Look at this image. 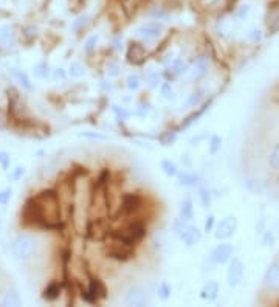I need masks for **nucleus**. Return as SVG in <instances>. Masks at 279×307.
Returning a JSON list of instances; mask_svg holds the SVG:
<instances>
[{
  "label": "nucleus",
  "instance_id": "1",
  "mask_svg": "<svg viewBox=\"0 0 279 307\" xmlns=\"http://www.w3.org/2000/svg\"><path fill=\"white\" fill-rule=\"evenodd\" d=\"M38 250V241L30 234H21L13 242V255L17 259H30Z\"/></svg>",
  "mask_w": 279,
  "mask_h": 307
},
{
  "label": "nucleus",
  "instance_id": "2",
  "mask_svg": "<svg viewBox=\"0 0 279 307\" xmlns=\"http://www.w3.org/2000/svg\"><path fill=\"white\" fill-rule=\"evenodd\" d=\"M145 234H146V231H145V227H143V223H140V222H133V223H130L126 230L115 233L113 236H115L116 239H120L121 242L128 243V245H133V243L140 242L143 238H145Z\"/></svg>",
  "mask_w": 279,
  "mask_h": 307
},
{
  "label": "nucleus",
  "instance_id": "3",
  "mask_svg": "<svg viewBox=\"0 0 279 307\" xmlns=\"http://www.w3.org/2000/svg\"><path fill=\"white\" fill-rule=\"evenodd\" d=\"M237 219L235 218V216H227V218H223L219 225H217V228H215V233H214V236L215 239H219V241H225V239H230L235 236V233L237 231Z\"/></svg>",
  "mask_w": 279,
  "mask_h": 307
},
{
  "label": "nucleus",
  "instance_id": "4",
  "mask_svg": "<svg viewBox=\"0 0 279 307\" xmlns=\"http://www.w3.org/2000/svg\"><path fill=\"white\" fill-rule=\"evenodd\" d=\"M124 303L126 306H135V307H141L146 306L149 303V295L146 288H143L140 285L130 287L124 296Z\"/></svg>",
  "mask_w": 279,
  "mask_h": 307
},
{
  "label": "nucleus",
  "instance_id": "5",
  "mask_svg": "<svg viewBox=\"0 0 279 307\" xmlns=\"http://www.w3.org/2000/svg\"><path fill=\"white\" fill-rule=\"evenodd\" d=\"M233 251H235V248H233L231 243H219V245L210 253V258H208L210 264L213 265L225 264L233 256Z\"/></svg>",
  "mask_w": 279,
  "mask_h": 307
},
{
  "label": "nucleus",
  "instance_id": "6",
  "mask_svg": "<svg viewBox=\"0 0 279 307\" xmlns=\"http://www.w3.org/2000/svg\"><path fill=\"white\" fill-rule=\"evenodd\" d=\"M177 236H178L180 241L185 243L186 247H194V245H197V243L202 241V231L199 228L193 227V225L185 223L183 228L178 231Z\"/></svg>",
  "mask_w": 279,
  "mask_h": 307
},
{
  "label": "nucleus",
  "instance_id": "7",
  "mask_svg": "<svg viewBox=\"0 0 279 307\" xmlns=\"http://www.w3.org/2000/svg\"><path fill=\"white\" fill-rule=\"evenodd\" d=\"M244 263L239 258H233L230 267H228V273H227V281L231 287H236L240 284L242 278H244Z\"/></svg>",
  "mask_w": 279,
  "mask_h": 307
},
{
  "label": "nucleus",
  "instance_id": "8",
  "mask_svg": "<svg viewBox=\"0 0 279 307\" xmlns=\"http://www.w3.org/2000/svg\"><path fill=\"white\" fill-rule=\"evenodd\" d=\"M264 284L270 292H279V263L270 264L264 276Z\"/></svg>",
  "mask_w": 279,
  "mask_h": 307
},
{
  "label": "nucleus",
  "instance_id": "9",
  "mask_svg": "<svg viewBox=\"0 0 279 307\" xmlns=\"http://www.w3.org/2000/svg\"><path fill=\"white\" fill-rule=\"evenodd\" d=\"M163 31V25L158 23V22H148V23H143L140 28H138V34L141 38H145L148 41H152V39H157L158 36Z\"/></svg>",
  "mask_w": 279,
  "mask_h": 307
},
{
  "label": "nucleus",
  "instance_id": "10",
  "mask_svg": "<svg viewBox=\"0 0 279 307\" xmlns=\"http://www.w3.org/2000/svg\"><path fill=\"white\" fill-rule=\"evenodd\" d=\"M219 290H220V285L217 281H214V279H211V281L205 283V285L202 287L200 290V298L205 301H214L215 298H217L219 295Z\"/></svg>",
  "mask_w": 279,
  "mask_h": 307
},
{
  "label": "nucleus",
  "instance_id": "11",
  "mask_svg": "<svg viewBox=\"0 0 279 307\" xmlns=\"http://www.w3.org/2000/svg\"><path fill=\"white\" fill-rule=\"evenodd\" d=\"M206 71H208V61H206L205 56H202V58L197 59L195 64L191 67L190 76H191L193 81H199V79H202L206 75Z\"/></svg>",
  "mask_w": 279,
  "mask_h": 307
},
{
  "label": "nucleus",
  "instance_id": "12",
  "mask_svg": "<svg viewBox=\"0 0 279 307\" xmlns=\"http://www.w3.org/2000/svg\"><path fill=\"white\" fill-rule=\"evenodd\" d=\"M177 178H178V185L186 186V188L197 186L200 183V177L194 173H178Z\"/></svg>",
  "mask_w": 279,
  "mask_h": 307
},
{
  "label": "nucleus",
  "instance_id": "13",
  "mask_svg": "<svg viewBox=\"0 0 279 307\" xmlns=\"http://www.w3.org/2000/svg\"><path fill=\"white\" fill-rule=\"evenodd\" d=\"M132 56H135L130 62H133V64H140V62L145 61L146 58V50L143 48V45L140 44H132L130 48H129V53H128V59H130Z\"/></svg>",
  "mask_w": 279,
  "mask_h": 307
},
{
  "label": "nucleus",
  "instance_id": "14",
  "mask_svg": "<svg viewBox=\"0 0 279 307\" xmlns=\"http://www.w3.org/2000/svg\"><path fill=\"white\" fill-rule=\"evenodd\" d=\"M194 218V203L191 198H185V200L180 203V219L188 222Z\"/></svg>",
  "mask_w": 279,
  "mask_h": 307
},
{
  "label": "nucleus",
  "instance_id": "15",
  "mask_svg": "<svg viewBox=\"0 0 279 307\" xmlns=\"http://www.w3.org/2000/svg\"><path fill=\"white\" fill-rule=\"evenodd\" d=\"M140 206V198L138 196H135V194H126L123 197V211L124 213H133L135 210H137Z\"/></svg>",
  "mask_w": 279,
  "mask_h": 307
},
{
  "label": "nucleus",
  "instance_id": "16",
  "mask_svg": "<svg viewBox=\"0 0 279 307\" xmlns=\"http://www.w3.org/2000/svg\"><path fill=\"white\" fill-rule=\"evenodd\" d=\"M88 293H90V301H96L98 298H104L106 296V290L103 284L98 281V279H93L92 283H90V287H88Z\"/></svg>",
  "mask_w": 279,
  "mask_h": 307
},
{
  "label": "nucleus",
  "instance_id": "17",
  "mask_svg": "<svg viewBox=\"0 0 279 307\" xmlns=\"http://www.w3.org/2000/svg\"><path fill=\"white\" fill-rule=\"evenodd\" d=\"M11 75L17 79V83H19L25 90H33V84H31V81L28 78V75L25 73V71L19 70V68H11Z\"/></svg>",
  "mask_w": 279,
  "mask_h": 307
},
{
  "label": "nucleus",
  "instance_id": "18",
  "mask_svg": "<svg viewBox=\"0 0 279 307\" xmlns=\"http://www.w3.org/2000/svg\"><path fill=\"white\" fill-rule=\"evenodd\" d=\"M0 303H2V306H13V307H16V306L22 304V300H21L19 293H17L16 290H8L3 295L2 301H0Z\"/></svg>",
  "mask_w": 279,
  "mask_h": 307
},
{
  "label": "nucleus",
  "instance_id": "19",
  "mask_svg": "<svg viewBox=\"0 0 279 307\" xmlns=\"http://www.w3.org/2000/svg\"><path fill=\"white\" fill-rule=\"evenodd\" d=\"M171 293H172V287H171V284L168 281H161L158 284V288H157V295L161 301H166L171 298Z\"/></svg>",
  "mask_w": 279,
  "mask_h": 307
},
{
  "label": "nucleus",
  "instance_id": "20",
  "mask_svg": "<svg viewBox=\"0 0 279 307\" xmlns=\"http://www.w3.org/2000/svg\"><path fill=\"white\" fill-rule=\"evenodd\" d=\"M210 106H211V101H210V103H206V104H203V107H202V109H199L197 112H194L193 115H190V116H188V118H186V121L182 124V128L185 129V128H188V126H190V124H193L194 121H197V120H199L200 116H202V115L206 112V109H210Z\"/></svg>",
  "mask_w": 279,
  "mask_h": 307
},
{
  "label": "nucleus",
  "instance_id": "21",
  "mask_svg": "<svg viewBox=\"0 0 279 307\" xmlns=\"http://www.w3.org/2000/svg\"><path fill=\"white\" fill-rule=\"evenodd\" d=\"M161 169H163V173H165L168 177H177V174H178V168H177V165L174 163V161L168 160V158L161 161Z\"/></svg>",
  "mask_w": 279,
  "mask_h": 307
},
{
  "label": "nucleus",
  "instance_id": "22",
  "mask_svg": "<svg viewBox=\"0 0 279 307\" xmlns=\"http://www.w3.org/2000/svg\"><path fill=\"white\" fill-rule=\"evenodd\" d=\"M59 292H61V287H59V284H50L47 288H45L43 290V298L45 300H48V301H53V300H56V298L59 296Z\"/></svg>",
  "mask_w": 279,
  "mask_h": 307
},
{
  "label": "nucleus",
  "instance_id": "23",
  "mask_svg": "<svg viewBox=\"0 0 279 307\" xmlns=\"http://www.w3.org/2000/svg\"><path fill=\"white\" fill-rule=\"evenodd\" d=\"M268 165L272 169L275 171H279V143L275 144L272 152H270V155H268Z\"/></svg>",
  "mask_w": 279,
  "mask_h": 307
},
{
  "label": "nucleus",
  "instance_id": "24",
  "mask_svg": "<svg viewBox=\"0 0 279 307\" xmlns=\"http://www.w3.org/2000/svg\"><path fill=\"white\" fill-rule=\"evenodd\" d=\"M222 148V138L219 137V135H211L210 138V144H208V151L211 155H215Z\"/></svg>",
  "mask_w": 279,
  "mask_h": 307
},
{
  "label": "nucleus",
  "instance_id": "25",
  "mask_svg": "<svg viewBox=\"0 0 279 307\" xmlns=\"http://www.w3.org/2000/svg\"><path fill=\"white\" fill-rule=\"evenodd\" d=\"M202 92H194L191 93L190 96H188V99L185 101V107H195V106H199L202 103Z\"/></svg>",
  "mask_w": 279,
  "mask_h": 307
},
{
  "label": "nucleus",
  "instance_id": "26",
  "mask_svg": "<svg viewBox=\"0 0 279 307\" xmlns=\"http://www.w3.org/2000/svg\"><path fill=\"white\" fill-rule=\"evenodd\" d=\"M34 75L39 78H48L50 76V67L47 62H41L34 67Z\"/></svg>",
  "mask_w": 279,
  "mask_h": 307
},
{
  "label": "nucleus",
  "instance_id": "27",
  "mask_svg": "<svg viewBox=\"0 0 279 307\" xmlns=\"http://www.w3.org/2000/svg\"><path fill=\"white\" fill-rule=\"evenodd\" d=\"M84 67L79 64V62H73V64H70V67H68V75L71 76V78H81L84 75Z\"/></svg>",
  "mask_w": 279,
  "mask_h": 307
},
{
  "label": "nucleus",
  "instance_id": "28",
  "mask_svg": "<svg viewBox=\"0 0 279 307\" xmlns=\"http://www.w3.org/2000/svg\"><path fill=\"white\" fill-rule=\"evenodd\" d=\"M160 93H161V96H163L165 99H174V98H175V95H174V88H172V86H171L169 83H163V84H161V87H160Z\"/></svg>",
  "mask_w": 279,
  "mask_h": 307
},
{
  "label": "nucleus",
  "instance_id": "29",
  "mask_svg": "<svg viewBox=\"0 0 279 307\" xmlns=\"http://www.w3.org/2000/svg\"><path fill=\"white\" fill-rule=\"evenodd\" d=\"M260 243L264 247H273L275 245V234L272 231H264L260 234Z\"/></svg>",
  "mask_w": 279,
  "mask_h": 307
},
{
  "label": "nucleus",
  "instance_id": "30",
  "mask_svg": "<svg viewBox=\"0 0 279 307\" xmlns=\"http://www.w3.org/2000/svg\"><path fill=\"white\" fill-rule=\"evenodd\" d=\"M247 189L251 194H262V185H260L259 180H248Z\"/></svg>",
  "mask_w": 279,
  "mask_h": 307
},
{
  "label": "nucleus",
  "instance_id": "31",
  "mask_svg": "<svg viewBox=\"0 0 279 307\" xmlns=\"http://www.w3.org/2000/svg\"><path fill=\"white\" fill-rule=\"evenodd\" d=\"M199 197H200V202L203 205V208H210V205H211V194H210L208 189H206V188H200Z\"/></svg>",
  "mask_w": 279,
  "mask_h": 307
},
{
  "label": "nucleus",
  "instance_id": "32",
  "mask_svg": "<svg viewBox=\"0 0 279 307\" xmlns=\"http://www.w3.org/2000/svg\"><path fill=\"white\" fill-rule=\"evenodd\" d=\"M88 19L90 17L87 16V14H83V16H79L76 21H73V23H71V30L73 31H79L81 28H83V26L88 22Z\"/></svg>",
  "mask_w": 279,
  "mask_h": 307
},
{
  "label": "nucleus",
  "instance_id": "33",
  "mask_svg": "<svg viewBox=\"0 0 279 307\" xmlns=\"http://www.w3.org/2000/svg\"><path fill=\"white\" fill-rule=\"evenodd\" d=\"M128 87H129V90L135 92V90H138L141 87V79L137 75H130L128 78Z\"/></svg>",
  "mask_w": 279,
  "mask_h": 307
},
{
  "label": "nucleus",
  "instance_id": "34",
  "mask_svg": "<svg viewBox=\"0 0 279 307\" xmlns=\"http://www.w3.org/2000/svg\"><path fill=\"white\" fill-rule=\"evenodd\" d=\"M98 36L96 34H93V36H90V38L86 41V45H84V50H86V53H92L93 50H95V47H96V44H98Z\"/></svg>",
  "mask_w": 279,
  "mask_h": 307
},
{
  "label": "nucleus",
  "instance_id": "35",
  "mask_svg": "<svg viewBox=\"0 0 279 307\" xmlns=\"http://www.w3.org/2000/svg\"><path fill=\"white\" fill-rule=\"evenodd\" d=\"M10 165H11L10 154H8V152H0V166H2V169L8 171V169H10Z\"/></svg>",
  "mask_w": 279,
  "mask_h": 307
},
{
  "label": "nucleus",
  "instance_id": "36",
  "mask_svg": "<svg viewBox=\"0 0 279 307\" xmlns=\"http://www.w3.org/2000/svg\"><path fill=\"white\" fill-rule=\"evenodd\" d=\"M112 110H113V113L116 115V118L118 120H128L130 116V113L128 110H124L123 107H118V106H112Z\"/></svg>",
  "mask_w": 279,
  "mask_h": 307
},
{
  "label": "nucleus",
  "instance_id": "37",
  "mask_svg": "<svg viewBox=\"0 0 279 307\" xmlns=\"http://www.w3.org/2000/svg\"><path fill=\"white\" fill-rule=\"evenodd\" d=\"M186 71V64L183 61H175L174 64H172V73L174 75H182V73H185Z\"/></svg>",
  "mask_w": 279,
  "mask_h": 307
},
{
  "label": "nucleus",
  "instance_id": "38",
  "mask_svg": "<svg viewBox=\"0 0 279 307\" xmlns=\"http://www.w3.org/2000/svg\"><path fill=\"white\" fill-rule=\"evenodd\" d=\"M11 188H5L0 191V205H6V202L10 200V197H11Z\"/></svg>",
  "mask_w": 279,
  "mask_h": 307
},
{
  "label": "nucleus",
  "instance_id": "39",
  "mask_svg": "<svg viewBox=\"0 0 279 307\" xmlns=\"http://www.w3.org/2000/svg\"><path fill=\"white\" fill-rule=\"evenodd\" d=\"M214 222H215L214 214H210L208 218H206V220H205V228H203V231H205V233L213 231V228H214Z\"/></svg>",
  "mask_w": 279,
  "mask_h": 307
},
{
  "label": "nucleus",
  "instance_id": "40",
  "mask_svg": "<svg viewBox=\"0 0 279 307\" xmlns=\"http://www.w3.org/2000/svg\"><path fill=\"white\" fill-rule=\"evenodd\" d=\"M248 39L251 41V42H259L260 39H262V33H260L259 30H251L250 33H248Z\"/></svg>",
  "mask_w": 279,
  "mask_h": 307
},
{
  "label": "nucleus",
  "instance_id": "41",
  "mask_svg": "<svg viewBox=\"0 0 279 307\" xmlns=\"http://www.w3.org/2000/svg\"><path fill=\"white\" fill-rule=\"evenodd\" d=\"M23 173H25V168L23 166H17L13 173H11V178L13 180H19L22 175H23Z\"/></svg>",
  "mask_w": 279,
  "mask_h": 307
},
{
  "label": "nucleus",
  "instance_id": "42",
  "mask_svg": "<svg viewBox=\"0 0 279 307\" xmlns=\"http://www.w3.org/2000/svg\"><path fill=\"white\" fill-rule=\"evenodd\" d=\"M118 70H120V67L116 64H109V66H107V75H109V76H116L120 73Z\"/></svg>",
  "mask_w": 279,
  "mask_h": 307
},
{
  "label": "nucleus",
  "instance_id": "43",
  "mask_svg": "<svg viewBox=\"0 0 279 307\" xmlns=\"http://www.w3.org/2000/svg\"><path fill=\"white\" fill-rule=\"evenodd\" d=\"M53 79L55 81H64L65 79V71L62 68H56L55 73H53Z\"/></svg>",
  "mask_w": 279,
  "mask_h": 307
},
{
  "label": "nucleus",
  "instance_id": "44",
  "mask_svg": "<svg viewBox=\"0 0 279 307\" xmlns=\"http://www.w3.org/2000/svg\"><path fill=\"white\" fill-rule=\"evenodd\" d=\"M206 137H208V133H200V135H197V137L191 138V146H197L202 140H205Z\"/></svg>",
  "mask_w": 279,
  "mask_h": 307
},
{
  "label": "nucleus",
  "instance_id": "45",
  "mask_svg": "<svg viewBox=\"0 0 279 307\" xmlns=\"http://www.w3.org/2000/svg\"><path fill=\"white\" fill-rule=\"evenodd\" d=\"M149 86L150 87H157L158 86V76L157 75H154V73L149 75Z\"/></svg>",
  "mask_w": 279,
  "mask_h": 307
},
{
  "label": "nucleus",
  "instance_id": "46",
  "mask_svg": "<svg viewBox=\"0 0 279 307\" xmlns=\"http://www.w3.org/2000/svg\"><path fill=\"white\" fill-rule=\"evenodd\" d=\"M152 16L157 17V19H165V17H166V13H165L163 10H154V11H152Z\"/></svg>",
  "mask_w": 279,
  "mask_h": 307
}]
</instances>
